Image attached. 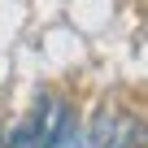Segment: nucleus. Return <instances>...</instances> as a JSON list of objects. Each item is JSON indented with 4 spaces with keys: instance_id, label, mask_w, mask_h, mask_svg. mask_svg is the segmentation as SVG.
<instances>
[{
    "instance_id": "nucleus-1",
    "label": "nucleus",
    "mask_w": 148,
    "mask_h": 148,
    "mask_svg": "<svg viewBox=\"0 0 148 148\" xmlns=\"http://www.w3.org/2000/svg\"><path fill=\"white\" fill-rule=\"evenodd\" d=\"M5 148H39V122H35V118H26V122H18Z\"/></svg>"
},
{
    "instance_id": "nucleus-2",
    "label": "nucleus",
    "mask_w": 148,
    "mask_h": 148,
    "mask_svg": "<svg viewBox=\"0 0 148 148\" xmlns=\"http://www.w3.org/2000/svg\"><path fill=\"white\" fill-rule=\"evenodd\" d=\"M0 148H5V139H0Z\"/></svg>"
}]
</instances>
